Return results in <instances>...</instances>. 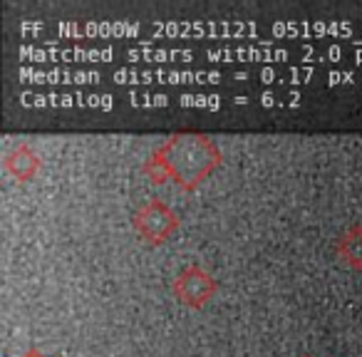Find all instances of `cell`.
Listing matches in <instances>:
<instances>
[{
  "instance_id": "1",
  "label": "cell",
  "mask_w": 362,
  "mask_h": 357,
  "mask_svg": "<svg viewBox=\"0 0 362 357\" xmlns=\"http://www.w3.org/2000/svg\"><path fill=\"white\" fill-rule=\"evenodd\" d=\"M223 164V151L216 141L197 131L171 134L144 161L141 171L151 184H176L181 192H197Z\"/></svg>"
},
{
  "instance_id": "2",
  "label": "cell",
  "mask_w": 362,
  "mask_h": 357,
  "mask_svg": "<svg viewBox=\"0 0 362 357\" xmlns=\"http://www.w3.org/2000/svg\"><path fill=\"white\" fill-rule=\"evenodd\" d=\"M181 221L174 213V209L161 199H149L139 211L134 213V231L144 238L149 246H161L166 243L176 231Z\"/></svg>"
},
{
  "instance_id": "3",
  "label": "cell",
  "mask_w": 362,
  "mask_h": 357,
  "mask_svg": "<svg viewBox=\"0 0 362 357\" xmlns=\"http://www.w3.org/2000/svg\"><path fill=\"white\" fill-rule=\"evenodd\" d=\"M174 295L192 310H202L218 293V281L199 263L184 266L174 278Z\"/></svg>"
},
{
  "instance_id": "4",
  "label": "cell",
  "mask_w": 362,
  "mask_h": 357,
  "mask_svg": "<svg viewBox=\"0 0 362 357\" xmlns=\"http://www.w3.org/2000/svg\"><path fill=\"white\" fill-rule=\"evenodd\" d=\"M6 171L11 176H16L18 182H33L37 174L42 171V159H40V154H37L35 149H33L30 144H16L11 151L6 154Z\"/></svg>"
},
{
  "instance_id": "5",
  "label": "cell",
  "mask_w": 362,
  "mask_h": 357,
  "mask_svg": "<svg viewBox=\"0 0 362 357\" xmlns=\"http://www.w3.org/2000/svg\"><path fill=\"white\" fill-rule=\"evenodd\" d=\"M335 251L347 268L362 271V223H350V226L337 236Z\"/></svg>"
},
{
  "instance_id": "6",
  "label": "cell",
  "mask_w": 362,
  "mask_h": 357,
  "mask_svg": "<svg viewBox=\"0 0 362 357\" xmlns=\"http://www.w3.org/2000/svg\"><path fill=\"white\" fill-rule=\"evenodd\" d=\"M23 357H47V355H42L40 350H28V352H25V355H23Z\"/></svg>"
},
{
  "instance_id": "7",
  "label": "cell",
  "mask_w": 362,
  "mask_h": 357,
  "mask_svg": "<svg viewBox=\"0 0 362 357\" xmlns=\"http://www.w3.org/2000/svg\"><path fill=\"white\" fill-rule=\"evenodd\" d=\"M303 357H313V355H303Z\"/></svg>"
}]
</instances>
